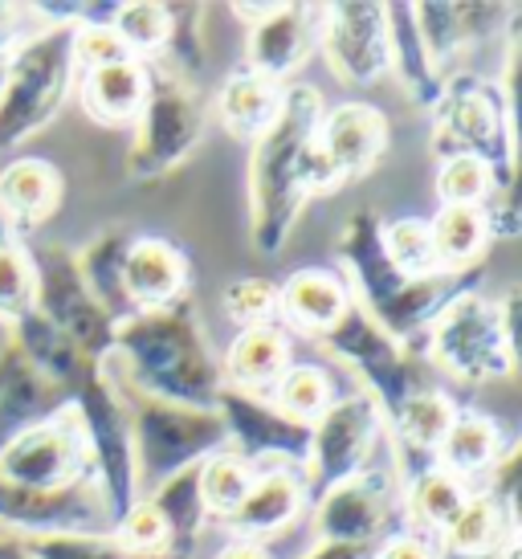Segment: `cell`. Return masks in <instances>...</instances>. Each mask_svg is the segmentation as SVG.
Here are the masks:
<instances>
[{"label":"cell","instance_id":"1","mask_svg":"<svg viewBox=\"0 0 522 559\" xmlns=\"http://www.w3.org/2000/svg\"><path fill=\"white\" fill-rule=\"evenodd\" d=\"M323 98L315 86L282 91L274 127L258 140L253 159V197H258V241L274 249L290 229L298 204L307 201V164L319 140Z\"/></svg>","mask_w":522,"mask_h":559},{"label":"cell","instance_id":"2","mask_svg":"<svg viewBox=\"0 0 522 559\" xmlns=\"http://www.w3.org/2000/svg\"><path fill=\"white\" fill-rule=\"evenodd\" d=\"M510 307L498 311L490 298L458 295L432 323V359L470 384L507 376L514 368V311Z\"/></svg>","mask_w":522,"mask_h":559},{"label":"cell","instance_id":"3","mask_svg":"<svg viewBox=\"0 0 522 559\" xmlns=\"http://www.w3.org/2000/svg\"><path fill=\"white\" fill-rule=\"evenodd\" d=\"M70 33L54 29L21 49L9 62V86L0 98V143L25 140L29 131L46 127L54 110L62 107L70 86Z\"/></svg>","mask_w":522,"mask_h":559},{"label":"cell","instance_id":"4","mask_svg":"<svg viewBox=\"0 0 522 559\" xmlns=\"http://www.w3.org/2000/svg\"><path fill=\"white\" fill-rule=\"evenodd\" d=\"M86 457V413L70 408L58 420L33 425L16 433L0 453V486L25 490V495H54L74 486L78 466Z\"/></svg>","mask_w":522,"mask_h":559},{"label":"cell","instance_id":"5","mask_svg":"<svg viewBox=\"0 0 522 559\" xmlns=\"http://www.w3.org/2000/svg\"><path fill=\"white\" fill-rule=\"evenodd\" d=\"M123 347L139 364L143 380H152V389L168 392V396L188 401V396H204L213 389V372H209V359L200 352V340L176 314H139L123 331Z\"/></svg>","mask_w":522,"mask_h":559},{"label":"cell","instance_id":"6","mask_svg":"<svg viewBox=\"0 0 522 559\" xmlns=\"http://www.w3.org/2000/svg\"><path fill=\"white\" fill-rule=\"evenodd\" d=\"M323 37L339 79L376 82L392 66V25L384 4H331Z\"/></svg>","mask_w":522,"mask_h":559},{"label":"cell","instance_id":"7","mask_svg":"<svg viewBox=\"0 0 522 559\" xmlns=\"http://www.w3.org/2000/svg\"><path fill=\"white\" fill-rule=\"evenodd\" d=\"M376 433H380V413H376L371 396H343V401L327 404V413L310 433L319 478L327 486L352 478L376 445Z\"/></svg>","mask_w":522,"mask_h":559},{"label":"cell","instance_id":"8","mask_svg":"<svg viewBox=\"0 0 522 559\" xmlns=\"http://www.w3.org/2000/svg\"><path fill=\"white\" fill-rule=\"evenodd\" d=\"M437 152L441 156H477L494 164L498 147L510 159V115H498L494 94L482 91H449L446 103L437 107Z\"/></svg>","mask_w":522,"mask_h":559},{"label":"cell","instance_id":"9","mask_svg":"<svg viewBox=\"0 0 522 559\" xmlns=\"http://www.w3.org/2000/svg\"><path fill=\"white\" fill-rule=\"evenodd\" d=\"M225 437H229V429L213 413H188V408L155 404L139 417V450L164 474L185 469L188 462H197L200 453L216 450Z\"/></svg>","mask_w":522,"mask_h":559},{"label":"cell","instance_id":"10","mask_svg":"<svg viewBox=\"0 0 522 559\" xmlns=\"http://www.w3.org/2000/svg\"><path fill=\"white\" fill-rule=\"evenodd\" d=\"M392 486L384 474H352L343 481H331V490L319 502L315 527L323 544H368L376 531L384 527Z\"/></svg>","mask_w":522,"mask_h":559},{"label":"cell","instance_id":"11","mask_svg":"<svg viewBox=\"0 0 522 559\" xmlns=\"http://www.w3.org/2000/svg\"><path fill=\"white\" fill-rule=\"evenodd\" d=\"M388 143L384 115L368 103H343L319 123V147H323L327 164L335 168L339 180L347 176H364V171L380 159Z\"/></svg>","mask_w":522,"mask_h":559},{"label":"cell","instance_id":"12","mask_svg":"<svg viewBox=\"0 0 522 559\" xmlns=\"http://www.w3.org/2000/svg\"><path fill=\"white\" fill-rule=\"evenodd\" d=\"M310 29L315 25L307 21V9L274 4L261 21H253V33H249V66H253V74L270 82L294 74L310 53Z\"/></svg>","mask_w":522,"mask_h":559},{"label":"cell","instance_id":"13","mask_svg":"<svg viewBox=\"0 0 522 559\" xmlns=\"http://www.w3.org/2000/svg\"><path fill=\"white\" fill-rule=\"evenodd\" d=\"M119 286H123L127 298H135L139 307L155 311V307H164V302L180 295V286H185V258L168 241L143 237L135 246H127Z\"/></svg>","mask_w":522,"mask_h":559},{"label":"cell","instance_id":"14","mask_svg":"<svg viewBox=\"0 0 522 559\" xmlns=\"http://www.w3.org/2000/svg\"><path fill=\"white\" fill-rule=\"evenodd\" d=\"M277 307H282V314L294 326L331 335L343 323V314L352 311V298H347V286L335 274H327V270H298L282 286Z\"/></svg>","mask_w":522,"mask_h":559},{"label":"cell","instance_id":"15","mask_svg":"<svg viewBox=\"0 0 522 559\" xmlns=\"http://www.w3.org/2000/svg\"><path fill=\"white\" fill-rule=\"evenodd\" d=\"M510 519H514V498L498 495H474L465 498V507L453 514V523L441 531V539L453 556L461 559H482L502 551L510 535Z\"/></svg>","mask_w":522,"mask_h":559},{"label":"cell","instance_id":"16","mask_svg":"<svg viewBox=\"0 0 522 559\" xmlns=\"http://www.w3.org/2000/svg\"><path fill=\"white\" fill-rule=\"evenodd\" d=\"M143 147L139 156H152L155 168L180 159L200 135V110L180 91H159L152 103H143Z\"/></svg>","mask_w":522,"mask_h":559},{"label":"cell","instance_id":"17","mask_svg":"<svg viewBox=\"0 0 522 559\" xmlns=\"http://www.w3.org/2000/svg\"><path fill=\"white\" fill-rule=\"evenodd\" d=\"M225 368L237 380V389L258 392V389H274L277 376L290 368V340L286 331L274 323L246 326L237 340H233L229 356H225Z\"/></svg>","mask_w":522,"mask_h":559},{"label":"cell","instance_id":"18","mask_svg":"<svg viewBox=\"0 0 522 559\" xmlns=\"http://www.w3.org/2000/svg\"><path fill=\"white\" fill-rule=\"evenodd\" d=\"M82 103L98 123H127L147 103V70L135 58L119 66H103V70H86Z\"/></svg>","mask_w":522,"mask_h":559},{"label":"cell","instance_id":"19","mask_svg":"<svg viewBox=\"0 0 522 559\" xmlns=\"http://www.w3.org/2000/svg\"><path fill=\"white\" fill-rule=\"evenodd\" d=\"M302 507V486L294 474H265L253 478L249 495L241 498V507L225 519L237 535H274L290 523Z\"/></svg>","mask_w":522,"mask_h":559},{"label":"cell","instance_id":"20","mask_svg":"<svg viewBox=\"0 0 522 559\" xmlns=\"http://www.w3.org/2000/svg\"><path fill=\"white\" fill-rule=\"evenodd\" d=\"M62 180L49 159H16L0 171V209L13 221H41L58 204Z\"/></svg>","mask_w":522,"mask_h":559},{"label":"cell","instance_id":"21","mask_svg":"<svg viewBox=\"0 0 522 559\" xmlns=\"http://www.w3.org/2000/svg\"><path fill=\"white\" fill-rule=\"evenodd\" d=\"M498 450H502V433L490 417L482 413H465L449 425L446 441L437 445V457H441V469L453 474V478H470V474H482L498 462Z\"/></svg>","mask_w":522,"mask_h":559},{"label":"cell","instance_id":"22","mask_svg":"<svg viewBox=\"0 0 522 559\" xmlns=\"http://www.w3.org/2000/svg\"><path fill=\"white\" fill-rule=\"evenodd\" d=\"M277 110H282V91L277 82L261 79V74H237V79L225 82L221 91V119L225 127H233L237 135H253L261 140L270 127H274Z\"/></svg>","mask_w":522,"mask_h":559},{"label":"cell","instance_id":"23","mask_svg":"<svg viewBox=\"0 0 522 559\" xmlns=\"http://www.w3.org/2000/svg\"><path fill=\"white\" fill-rule=\"evenodd\" d=\"M225 408H229L225 429H237V433H241V441H246V445H253L258 453L294 450V441H298V445H310L307 425L282 417L277 408H265V404H258V401H246L241 392L225 396Z\"/></svg>","mask_w":522,"mask_h":559},{"label":"cell","instance_id":"24","mask_svg":"<svg viewBox=\"0 0 522 559\" xmlns=\"http://www.w3.org/2000/svg\"><path fill=\"white\" fill-rule=\"evenodd\" d=\"M437 265H470L490 241L486 213L474 204H441V213L429 221Z\"/></svg>","mask_w":522,"mask_h":559},{"label":"cell","instance_id":"25","mask_svg":"<svg viewBox=\"0 0 522 559\" xmlns=\"http://www.w3.org/2000/svg\"><path fill=\"white\" fill-rule=\"evenodd\" d=\"M380 249H384L388 265L396 270L404 282H429L437 274V253H432L429 221L404 217L380 229Z\"/></svg>","mask_w":522,"mask_h":559},{"label":"cell","instance_id":"26","mask_svg":"<svg viewBox=\"0 0 522 559\" xmlns=\"http://www.w3.org/2000/svg\"><path fill=\"white\" fill-rule=\"evenodd\" d=\"M249 486H253V469H249V462L241 453H233V450L213 453L197 474L200 507L221 514V519H229V514L241 507V498L249 495Z\"/></svg>","mask_w":522,"mask_h":559},{"label":"cell","instance_id":"27","mask_svg":"<svg viewBox=\"0 0 522 559\" xmlns=\"http://www.w3.org/2000/svg\"><path fill=\"white\" fill-rule=\"evenodd\" d=\"M327 404H331V376H327L323 368H315V364H294V368H286V372L277 376L274 408L282 417L307 425V420L323 417Z\"/></svg>","mask_w":522,"mask_h":559},{"label":"cell","instance_id":"28","mask_svg":"<svg viewBox=\"0 0 522 559\" xmlns=\"http://www.w3.org/2000/svg\"><path fill=\"white\" fill-rule=\"evenodd\" d=\"M465 481H458L446 469H425L413 478V490H408V511H413L416 527L429 531H446L453 523V514L465 507Z\"/></svg>","mask_w":522,"mask_h":559},{"label":"cell","instance_id":"29","mask_svg":"<svg viewBox=\"0 0 522 559\" xmlns=\"http://www.w3.org/2000/svg\"><path fill=\"white\" fill-rule=\"evenodd\" d=\"M396 420H400V437H404L408 445H416V450H437V445L446 441L449 425L458 420V408H453V401L441 396V392L420 389L400 404Z\"/></svg>","mask_w":522,"mask_h":559},{"label":"cell","instance_id":"30","mask_svg":"<svg viewBox=\"0 0 522 559\" xmlns=\"http://www.w3.org/2000/svg\"><path fill=\"white\" fill-rule=\"evenodd\" d=\"M437 192H441V204H474V209H482V201L498 192L494 164H486V159H477V156L441 159Z\"/></svg>","mask_w":522,"mask_h":559},{"label":"cell","instance_id":"31","mask_svg":"<svg viewBox=\"0 0 522 559\" xmlns=\"http://www.w3.org/2000/svg\"><path fill=\"white\" fill-rule=\"evenodd\" d=\"M33 298H37V270L0 234V314L21 323L25 314H33Z\"/></svg>","mask_w":522,"mask_h":559},{"label":"cell","instance_id":"32","mask_svg":"<svg viewBox=\"0 0 522 559\" xmlns=\"http://www.w3.org/2000/svg\"><path fill=\"white\" fill-rule=\"evenodd\" d=\"M110 29L123 37L127 53H159L164 41L171 37V9H159V4H123Z\"/></svg>","mask_w":522,"mask_h":559},{"label":"cell","instance_id":"33","mask_svg":"<svg viewBox=\"0 0 522 559\" xmlns=\"http://www.w3.org/2000/svg\"><path fill=\"white\" fill-rule=\"evenodd\" d=\"M70 62L86 66V70H103V66H119V62H131V53H127L123 37L110 29V25H78L70 33Z\"/></svg>","mask_w":522,"mask_h":559},{"label":"cell","instance_id":"34","mask_svg":"<svg viewBox=\"0 0 522 559\" xmlns=\"http://www.w3.org/2000/svg\"><path fill=\"white\" fill-rule=\"evenodd\" d=\"M225 311L233 314V323L241 326H261L270 323V314L277 311V290L274 282L265 278H241L225 290Z\"/></svg>","mask_w":522,"mask_h":559},{"label":"cell","instance_id":"35","mask_svg":"<svg viewBox=\"0 0 522 559\" xmlns=\"http://www.w3.org/2000/svg\"><path fill=\"white\" fill-rule=\"evenodd\" d=\"M168 523L155 511V502H135L123 511V527H119V544L123 551H155L168 544Z\"/></svg>","mask_w":522,"mask_h":559},{"label":"cell","instance_id":"36","mask_svg":"<svg viewBox=\"0 0 522 559\" xmlns=\"http://www.w3.org/2000/svg\"><path fill=\"white\" fill-rule=\"evenodd\" d=\"M155 511L164 514L168 531H192V523L200 519V490H197V474H180L176 481L164 486V495L155 498Z\"/></svg>","mask_w":522,"mask_h":559},{"label":"cell","instance_id":"37","mask_svg":"<svg viewBox=\"0 0 522 559\" xmlns=\"http://www.w3.org/2000/svg\"><path fill=\"white\" fill-rule=\"evenodd\" d=\"M33 559H123V547L98 544V539H74V535H49V539H33Z\"/></svg>","mask_w":522,"mask_h":559},{"label":"cell","instance_id":"38","mask_svg":"<svg viewBox=\"0 0 522 559\" xmlns=\"http://www.w3.org/2000/svg\"><path fill=\"white\" fill-rule=\"evenodd\" d=\"M376 559H437V551L425 539H416V535H400V539L384 544V551Z\"/></svg>","mask_w":522,"mask_h":559},{"label":"cell","instance_id":"39","mask_svg":"<svg viewBox=\"0 0 522 559\" xmlns=\"http://www.w3.org/2000/svg\"><path fill=\"white\" fill-rule=\"evenodd\" d=\"M310 559H368V547H359V544H323Z\"/></svg>","mask_w":522,"mask_h":559},{"label":"cell","instance_id":"40","mask_svg":"<svg viewBox=\"0 0 522 559\" xmlns=\"http://www.w3.org/2000/svg\"><path fill=\"white\" fill-rule=\"evenodd\" d=\"M216 559H270V556H265L258 544H246V539H237V544H229Z\"/></svg>","mask_w":522,"mask_h":559},{"label":"cell","instance_id":"41","mask_svg":"<svg viewBox=\"0 0 522 559\" xmlns=\"http://www.w3.org/2000/svg\"><path fill=\"white\" fill-rule=\"evenodd\" d=\"M9 62H13V58L0 53V98H4V86H9Z\"/></svg>","mask_w":522,"mask_h":559}]
</instances>
